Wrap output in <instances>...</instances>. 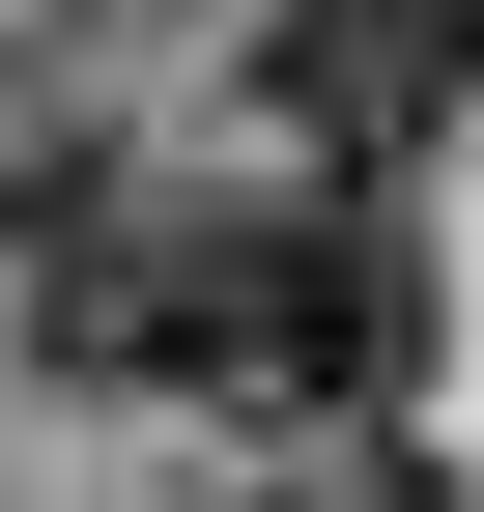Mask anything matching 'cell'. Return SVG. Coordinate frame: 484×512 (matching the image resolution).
<instances>
[{"instance_id": "cell-1", "label": "cell", "mask_w": 484, "mask_h": 512, "mask_svg": "<svg viewBox=\"0 0 484 512\" xmlns=\"http://www.w3.org/2000/svg\"><path fill=\"white\" fill-rule=\"evenodd\" d=\"M456 86H484V0H285L257 29V114L342 171V200H371L399 143H456Z\"/></svg>"}, {"instance_id": "cell-2", "label": "cell", "mask_w": 484, "mask_h": 512, "mask_svg": "<svg viewBox=\"0 0 484 512\" xmlns=\"http://www.w3.org/2000/svg\"><path fill=\"white\" fill-rule=\"evenodd\" d=\"M257 512H456V484L399 456V427H314V484H257Z\"/></svg>"}]
</instances>
